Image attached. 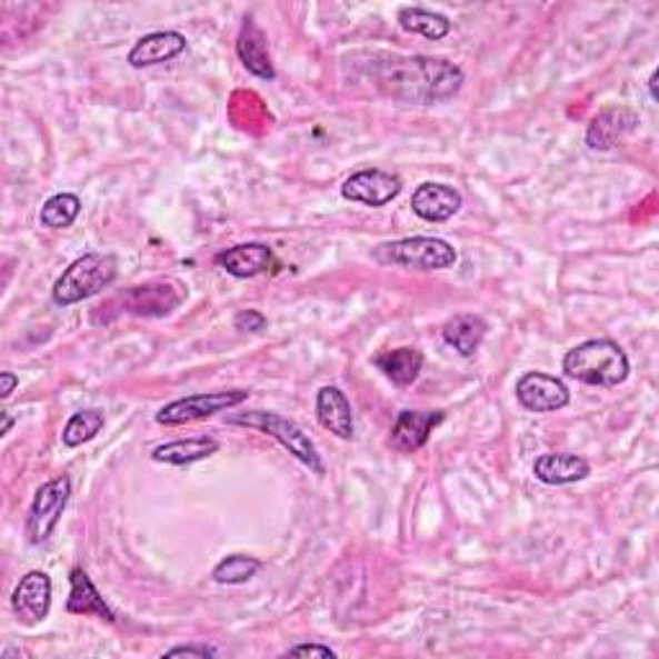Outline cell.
<instances>
[{"instance_id":"3957f363","label":"cell","mask_w":659,"mask_h":659,"mask_svg":"<svg viewBox=\"0 0 659 659\" xmlns=\"http://www.w3.org/2000/svg\"><path fill=\"white\" fill-rule=\"evenodd\" d=\"M117 281V258L109 253H88L72 260L60 279L54 281L52 299L57 307H72L86 302Z\"/></svg>"},{"instance_id":"ac0fdd59","label":"cell","mask_w":659,"mask_h":659,"mask_svg":"<svg viewBox=\"0 0 659 659\" xmlns=\"http://www.w3.org/2000/svg\"><path fill=\"white\" fill-rule=\"evenodd\" d=\"M317 420L322 428H328L330 433H336L343 441L353 438V410L348 397L340 392L338 387H322L317 392Z\"/></svg>"},{"instance_id":"6da1fadb","label":"cell","mask_w":659,"mask_h":659,"mask_svg":"<svg viewBox=\"0 0 659 659\" xmlns=\"http://www.w3.org/2000/svg\"><path fill=\"white\" fill-rule=\"evenodd\" d=\"M371 83L389 99L436 106L453 99L463 86V70L443 57L385 54L371 62Z\"/></svg>"},{"instance_id":"9a60e30c","label":"cell","mask_w":659,"mask_h":659,"mask_svg":"<svg viewBox=\"0 0 659 659\" xmlns=\"http://www.w3.org/2000/svg\"><path fill=\"white\" fill-rule=\"evenodd\" d=\"M214 263L234 279H256L273 266V250L263 242H242V246L222 250Z\"/></svg>"},{"instance_id":"7402d4cb","label":"cell","mask_w":659,"mask_h":659,"mask_svg":"<svg viewBox=\"0 0 659 659\" xmlns=\"http://www.w3.org/2000/svg\"><path fill=\"white\" fill-rule=\"evenodd\" d=\"M487 336V322L479 314H457L443 324V340L463 358H471Z\"/></svg>"},{"instance_id":"e0dca14e","label":"cell","mask_w":659,"mask_h":659,"mask_svg":"<svg viewBox=\"0 0 659 659\" xmlns=\"http://www.w3.org/2000/svg\"><path fill=\"white\" fill-rule=\"evenodd\" d=\"M238 57L246 64L248 72H253L260 80H273L276 68L271 62V52H268V42L263 29L258 27L253 19H246L238 37Z\"/></svg>"},{"instance_id":"4fadbf2b","label":"cell","mask_w":659,"mask_h":659,"mask_svg":"<svg viewBox=\"0 0 659 659\" xmlns=\"http://www.w3.org/2000/svg\"><path fill=\"white\" fill-rule=\"evenodd\" d=\"M461 203H463L461 193L453 189V186H446V183H422L415 189L410 199V207L415 214L433 224L449 222L453 214H459Z\"/></svg>"},{"instance_id":"83f0119b","label":"cell","mask_w":659,"mask_h":659,"mask_svg":"<svg viewBox=\"0 0 659 659\" xmlns=\"http://www.w3.org/2000/svg\"><path fill=\"white\" fill-rule=\"evenodd\" d=\"M266 317L256 312V309H242V312L234 314V328L242 330V332H258L266 328Z\"/></svg>"},{"instance_id":"f546056e","label":"cell","mask_w":659,"mask_h":659,"mask_svg":"<svg viewBox=\"0 0 659 659\" xmlns=\"http://www.w3.org/2000/svg\"><path fill=\"white\" fill-rule=\"evenodd\" d=\"M287 657H338L336 649L322 647V645H297L289 647Z\"/></svg>"},{"instance_id":"9c48e42d","label":"cell","mask_w":659,"mask_h":659,"mask_svg":"<svg viewBox=\"0 0 659 659\" xmlns=\"http://www.w3.org/2000/svg\"><path fill=\"white\" fill-rule=\"evenodd\" d=\"M11 608L21 623L34 626L50 616L52 608V580L47 572H27L16 585L11 596Z\"/></svg>"},{"instance_id":"f1b7e54d","label":"cell","mask_w":659,"mask_h":659,"mask_svg":"<svg viewBox=\"0 0 659 659\" xmlns=\"http://www.w3.org/2000/svg\"><path fill=\"white\" fill-rule=\"evenodd\" d=\"M166 657H217V649L207 645H186L168 649Z\"/></svg>"},{"instance_id":"ba28073f","label":"cell","mask_w":659,"mask_h":659,"mask_svg":"<svg viewBox=\"0 0 659 659\" xmlns=\"http://www.w3.org/2000/svg\"><path fill=\"white\" fill-rule=\"evenodd\" d=\"M186 289L173 279H154L132 287L121 297V309L137 317H166L181 307Z\"/></svg>"},{"instance_id":"52a82bcc","label":"cell","mask_w":659,"mask_h":659,"mask_svg":"<svg viewBox=\"0 0 659 659\" xmlns=\"http://www.w3.org/2000/svg\"><path fill=\"white\" fill-rule=\"evenodd\" d=\"M248 397H250L248 389L191 395V397H183V400H176V402L162 407V410L154 415V420H158L160 426H191V422L207 420L217 412L232 410V407L246 402Z\"/></svg>"},{"instance_id":"603a6c76","label":"cell","mask_w":659,"mask_h":659,"mask_svg":"<svg viewBox=\"0 0 659 659\" xmlns=\"http://www.w3.org/2000/svg\"><path fill=\"white\" fill-rule=\"evenodd\" d=\"M377 366L397 387H410L422 371V353L418 348H397L377 356Z\"/></svg>"},{"instance_id":"7c38bea8","label":"cell","mask_w":659,"mask_h":659,"mask_svg":"<svg viewBox=\"0 0 659 659\" xmlns=\"http://www.w3.org/2000/svg\"><path fill=\"white\" fill-rule=\"evenodd\" d=\"M639 129V113L626 109V106H610L603 109L588 127V144L592 150H613L623 137Z\"/></svg>"},{"instance_id":"5b68a950","label":"cell","mask_w":659,"mask_h":659,"mask_svg":"<svg viewBox=\"0 0 659 659\" xmlns=\"http://www.w3.org/2000/svg\"><path fill=\"white\" fill-rule=\"evenodd\" d=\"M373 258L379 263L415 268V271H443L457 266L459 253L441 238H405L379 246Z\"/></svg>"},{"instance_id":"7a4b0ae2","label":"cell","mask_w":659,"mask_h":659,"mask_svg":"<svg viewBox=\"0 0 659 659\" xmlns=\"http://www.w3.org/2000/svg\"><path fill=\"white\" fill-rule=\"evenodd\" d=\"M565 373L588 387H618L629 379V356L613 340H588L565 356Z\"/></svg>"},{"instance_id":"277c9868","label":"cell","mask_w":659,"mask_h":659,"mask_svg":"<svg viewBox=\"0 0 659 659\" xmlns=\"http://www.w3.org/2000/svg\"><path fill=\"white\" fill-rule=\"evenodd\" d=\"M227 422L232 426H242V428H253L266 433L268 438H273L276 443H281L291 457L299 459L314 471V475H324V463L317 453V446L312 438H309L302 428L297 426L294 420L283 418L279 412H268V410H250V412H234L227 418Z\"/></svg>"},{"instance_id":"30bf717a","label":"cell","mask_w":659,"mask_h":659,"mask_svg":"<svg viewBox=\"0 0 659 659\" xmlns=\"http://www.w3.org/2000/svg\"><path fill=\"white\" fill-rule=\"evenodd\" d=\"M340 191H343V197L348 201H358V203H366V207L379 209L400 197L402 181L397 176L387 173V170L366 168L348 178Z\"/></svg>"},{"instance_id":"d4e9b609","label":"cell","mask_w":659,"mask_h":659,"mask_svg":"<svg viewBox=\"0 0 659 659\" xmlns=\"http://www.w3.org/2000/svg\"><path fill=\"white\" fill-rule=\"evenodd\" d=\"M80 207L83 203H80L76 193H54L52 199L44 201L42 211H39V222H42V227H50V230H68L78 219Z\"/></svg>"},{"instance_id":"484cf974","label":"cell","mask_w":659,"mask_h":659,"mask_svg":"<svg viewBox=\"0 0 659 659\" xmlns=\"http://www.w3.org/2000/svg\"><path fill=\"white\" fill-rule=\"evenodd\" d=\"M103 422H106V418L101 410L76 412L62 430V443L68 446V449H78V446L93 441V438L103 430Z\"/></svg>"},{"instance_id":"4dcf8cb0","label":"cell","mask_w":659,"mask_h":659,"mask_svg":"<svg viewBox=\"0 0 659 659\" xmlns=\"http://www.w3.org/2000/svg\"><path fill=\"white\" fill-rule=\"evenodd\" d=\"M16 387H19V377H16V373L11 371L0 373V397H3V400H8V397L13 395Z\"/></svg>"},{"instance_id":"cb8c5ba5","label":"cell","mask_w":659,"mask_h":659,"mask_svg":"<svg viewBox=\"0 0 659 659\" xmlns=\"http://www.w3.org/2000/svg\"><path fill=\"white\" fill-rule=\"evenodd\" d=\"M400 27L405 31H410V34H420L426 39H433V42H438V39L451 34V21L446 19L443 13L428 11V8H418V6L402 8V11H400Z\"/></svg>"},{"instance_id":"4316f807","label":"cell","mask_w":659,"mask_h":659,"mask_svg":"<svg viewBox=\"0 0 659 659\" xmlns=\"http://www.w3.org/2000/svg\"><path fill=\"white\" fill-rule=\"evenodd\" d=\"M260 559L256 557H246V555H232L219 561V565L214 567V572H211V577H214V582L219 585H242L248 580H253V577L260 572Z\"/></svg>"},{"instance_id":"8992f818","label":"cell","mask_w":659,"mask_h":659,"mask_svg":"<svg viewBox=\"0 0 659 659\" xmlns=\"http://www.w3.org/2000/svg\"><path fill=\"white\" fill-rule=\"evenodd\" d=\"M72 495L70 477H54L50 482H44L34 495L31 502L29 518H27V536L31 547H42L50 541L57 523H60L64 508H68Z\"/></svg>"},{"instance_id":"d6a6232c","label":"cell","mask_w":659,"mask_h":659,"mask_svg":"<svg viewBox=\"0 0 659 659\" xmlns=\"http://www.w3.org/2000/svg\"><path fill=\"white\" fill-rule=\"evenodd\" d=\"M649 93H652V101H657V72H652V78H649Z\"/></svg>"},{"instance_id":"8fae6325","label":"cell","mask_w":659,"mask_h":659,"mask_svg":"<svg viewBox=\"0 0 659 659\" xmlns=\"http://www.w3.org/2000/svg\"><path fill=\"white\" fill-rule=\"evenodd\" d=\"M516 397L528 412H557L569 405L565 381L541 371L523 373L516 385Z\"/></svg>"},{"instance_id":"2e32d148","label":"cell","mask_w":659,"mask_h":659,"mask_svg":"<svg viewBox=\"0 0 659 659\" xmlns=\"http://www.w3.org/2000/svg\"><path fill=\"white\" fill-rule=\"evenodd\" d=\"M186 44L189 42H186V37L178 34V31H154V34L142 37L140 42L132 47L127 62L137 70L152 68V64L168 62L181 52H186Z\"/></svg>"},{"instance_id":"44dd1931","label":"cell","mask_w":659,"mask_h":659,"mask_svg":"<svg viewBox=\"0 0 659 659\" xmlns=\"http://www.w3.org/2000/svg\"><path fill=\"white\" fill-rule=\"evenodd\" d=\"M217 451H219V441L211 436L181 438V441H170V443L158 446V449L152 451V461L173 463V467H186V463L214 457Z\"/></svg>"},{"instance_id":"ffe728a7","label":"cell","mask_w":659,"mask_h":659,"mask_svg":"<svg viewBox=\"0 0 659 659\" xmlns=\"http://www.w3.org/2000/svg\"><path fill=\"white\" fill-rule=\"evenodd\" d=\"M68 610L76 616H96V618H103V621L113 623L117 618H113V610L106 606V600L99 590H96V585L91 582V577H88L86 569H72L70 572V598H68Z\"/></svg>"},{"instance_id":"5bb4252c","label":"cell","mask_w":659,"mask_h":659,"mask_svg":"<svg viewBox=\"0 0 659 659\" xmlns=\"http://www.w3.org/2000/svg\"><path fill=\"white\" fill-rule=\"evenodd\" d=\"M443 422V412H418V410H402L397 418L389 443L395 451L400 453H415L428 443V438L433 430Z\"/></svg>"},{"instance_id":"1f68e13d","label":"cell","mask_w":659,"mask_h":659,"mask_svg":"<svg viewBox=\"0 0 659 659\" xmlns=\"http://www.w3.org/2000/svg\"><path fill=\"white\" fill-rule=\"evenodd\" d=\"M11 428H13L11 412H3V428H0V436H8V433H11Z\"/></svg>"},{"instance_id":"d6986e66","label":"cell","mask_w":659,"mask_h":659,"mask_svg":"<svg viewBox=\"0 0 659 659\" xmlns=\"http://www.w3.org/2000/svg\"><path fill=\"white\" fill-rule=\"evenodd\" d=\"M533 475L539 482L551 487L572 485L590 475V463L577 453H543L533 463Z\"/></svg>"}]
</instances>
